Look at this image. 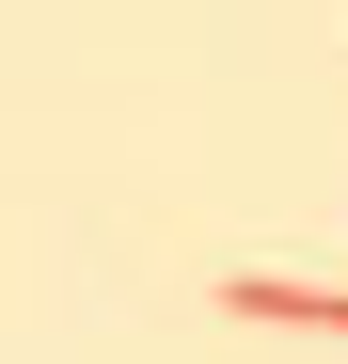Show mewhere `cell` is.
I'll return each mask as SVG.
<instances>
[{
    "mask_svg": "<svg viewBox=\"0 0 348 364\" xmlns=\"http://www.w3.org/2000/svg\"><path fill=\"white\" fill-rule=\"evenodd\" d=\"M222 301H238V317H285V333H348V285H269V269H238Z\"/></svg>",
    "mask_w": 348,
    "mask_h": 364,
    "instance_id": "cell-1",
    "label": "cell"
}]
</instances>
